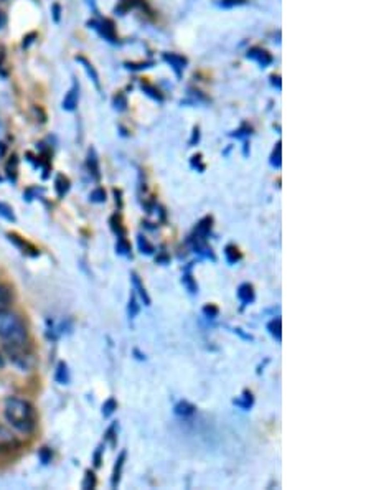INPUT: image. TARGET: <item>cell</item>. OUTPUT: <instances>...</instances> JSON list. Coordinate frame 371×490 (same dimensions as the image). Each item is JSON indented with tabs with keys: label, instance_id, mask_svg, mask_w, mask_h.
<instances>
[{
	"label": "cell",
	"instance_id": "1",
	"mask_svg": "<svg viewBox=\"0 0 371 490\" xmlns=\"http://www.w3.org/2000/svg\"><path fill=\"white\" fill-rule=\"evenodd\" d=\"M4 416L13 429L24 434H32L38 422L33 404L18 396H9L4 401Z\"/></svg>",
	"mask_w": 371,
	"mask_h": 490
},
{
	"label": "cell",
	"instance_id": "2",
	"mask_svg": "<svg viewBox=\"0 0 371 490\" xmlns=\"http://www.w3.org/2000/svg\"><path fill=\"white\" fill-rule=\"evenodd\" d=\"M27 333V327L17 314L0 309V338L12 344V347H20L25 344Z\"/></svg>",
	"mask_w": 371,
	"mask_h": 490
},
{
	"label": "cell",
	"instance_id": "3",
	"mask_svg": "<svg viewBox=\"0 0 371 490\" xmlns=\"http://www.w3.org/2000/svg\"><path fill=\"white\" fill-rule=\"evenodd\" d=\"M88 25L91 28H94L104 40H107L111 43H117L119 41V36H117V32H116V25H114L113 20H109V18L89 20Z\"/></svg>",
	"mask_w": 371,
	"mask_h": 490
},
{
	"label": "cell",
	"instance_id": "4",
	"mask_svg": "<svg viewBox=\"0 0 371 490\" xmlns=\"http://www.w3.org/2000/svg\"><path fill=\"white\" fill-rule=\"evenodd\" d=\"M211 226H213L211 217H205L203 220H200L197 228H195V233H193V236H191V240L195 243H205L208 235L211 233Z\"/></svg>",
	"mask_w": 371,
	"mask_h": 490
},
{
	"label": "cell",
	"instance_id": "5",
	"mask_svg": "<svg viewBox=\"0 0 371 490\" xmlns=\"http://www.w3.org/2000/svg\"><path fill=\"white\" fill-rule=\"evenodd\" d=\"M246 56L251 58V59H254V61H256L259 66H263V68L269 66V65L274 61V58H272V55L269 53V51L264 50V48H261V47H252V48H249Z\"/></svg>",
	"mask_w": 371,
	"mask_h": 490
},
{
	"label": "cell",
	"instance_id": "6",
	"mask_svg": "<svg viewBox=\"0 0 371 490\" xmlns=\"http://www.w3.org/2000/svg\"><path fill=\"white\" fill-rule=\"evenodd\" d=\"M163 59H165V61L172 66L173 71L177 73V76H180L182 71L187 68V65H188L187 58L178 55V53H163Z\"/></svg>",
	"mask_w": 371,
	"mask_h": 490
},
{
	"label": "cell",
	"instance_id": "7",
	"mask_svg": "<svg viewBox=\"0 0 371 490\" xmlns=\"http://www.w3.org/2000/svg\"><path fill=\"white\" fill-rule=\"evenodd\" d=\"M79 101V84L78 81H73V86L68 93H66L64 99H63V109L64 111H74L78 106Z\"/></svg>",
	"mask_w": 371,
	"mask_h": 490
},
{
	"label": "cell",
	"instance_id": "8",
	"mask_svg": "<svg viewBox=\"0 0 371 490\" xmlns=\"http://www.w3.org/2000/svg\"><path fill=\"white\" fill-rule=\"evenodd\" d=\"M86 165H88V170L89 174L93 175L94 180H99L101 178V168H99V159H98V154H96L94 148H89L88 151V159H86Z\"/></svg>",
	"mask_w": 371,
	"mask_h": 490
},
{
	"label": "cell",
	"instance_id": "9",
	"mask_svg": "<svg viewBox=\"0 0 371 490\" xmlns=\"http://www.w3.org/2000/svg\"><path fill=\"white\" fill-rule=\"evenodd\" d=\"M76 61H79L81 65H83V68L86 70V73H88V76L93 79V83L96 84V88H101V83H99V74H98V71H96V68L91 65V61H89L88 58H84L83 55H79V56H76Z\"/></svg>",
	"mask_w": 371,
	"mask_h": 490
},
{
	"label": "cell",
	"instance_id": "10",
	"mask_svg": "<svg viewBox=\"0 0 371 490\" xmlns=\"http://www.w3.org/2000/svg\"><path fill=\"white\" fill-rule=\"evenodd\" d=\"M254 289H252V286L251 284H248V282H244V284H241L239 287H237V299H239L241 302H243V306H248V304H251L252 301H254Z\"/></svg>",
	"mask_w": 371,
	"mask_h": 490
},
{
	"label": "cell",
	"instance_id": "11",
	"mask_svg": "<svg viewBox=\"0 0 371 490\" xmlns=\"http://www.w3.org/2000/svg\"><path fill=\"white\" fill-rule=\"evenodd\" d=\"M125 457H127V454H125V451H122L121 456H119L117 460H116L114 472H113V479H111V485H113V488H116V487L119 485V480H121V474H122V467H124V462H125Z\"/></svg>",
	"mask_w": 371,
	"mask_h": 490
},
{
	"label": "cell",
	"instance_id": "12",
	"mask_svg": "<svg viewBox=\"0 0 371 490\" xmlns=\"http://www.w3.org/2000/svg\"><path fill=\"white\" fill-rule=\"evenodd\" d=\"M130 279H132L134 287H136V291L139 292L140 297H142L144 304H145V306H150V297H148V294H147V291H145V287L142 286V281H140V278L137 276V272H130Z\"/></svg>",
	"mask_w": 371,
	"mask_h": 490
},
{
	"label": "cell",
	"instance_id": "13",
	"mask_svg": "<svg viewBox=\"0 0 371 490\" xmlns=\"http://www.w3.org/2000/svg\"><path fill=\"white\" fill-rule=\"evenodd\" d=\"M55 190H56V193H58V197L63 198L66 193H68V190H70V180H68V178L59 174V175L56 177V180H55Z\"/></svg>",
	"mask_w": 371,
	"mask_h": 490
},
{
	"label": "cell",
	"instance_id": "14",
	"mask_svg": "<svg viewBox=\"0 0 371 490\" xmlns=\"http://www.w3.org/2000/svg\"><path fill=\"white\" fill-rule=\"evenodd\" d=\"M267 330H269V333L277 342H280L282 340V318L277 317V318H274V321H271L269 324H267Z\"/></svg>",
	"mask_w": 371,
	"mask_h": 490
},
{
	"label": "cell",
	"instance_id": "15",
	"mask_svg": "<svg viewBox=\"0 0 371 490\" xmlns=\"http://www.w3.org/2000/svg\"><path fill=\"white\" fill-rule=\"evenodd\" d=\"M140 88H142V91L144 93H147L150 98H154L155 101H163V96H162V93L159 91L157 88H155L152 83H148V81H140Z\"/></svg>",
	"mask_w": 371,
	"mask_h": 490
},
{
	"label": "cell",
	"instance_id": "16",
	"mask_svg": "<svg viewBox=\"0 0 371 490\" xmlns=\"http://www.w3.org/2000/svg\"><path fill=\"white\" fill-rule=\"evenodd\" d=\"M12 301H13V294H12V291L7 286H4V284H0V309H5V307H9L10 304H12Z\"/></svg>",
	"mask_w": 371,
	"mask_h": 490
},
{
	"label": "cell",
	"instance_id": "17",
	"mask_svg": "<svg viewBox=\"0 0 371 490\" xmlns=\"http://www.w3.org/2000/svg\"><path fill=\"white\" fill-rule=\"evenodd\" d=\"M233 403H234L236 406H239L241 410H249V408L252 406V403H254V398H252V393H251V391H244L243 396L237 398V399H234Z\"/></svg>",
	"mask_w": 371,
	"mask_h": 490
},
{
	"label": "cell",
	"instance_id": "18",
	"mask_svg": "<svg viewBox=\"0 0 371 490\" xmlns=\"http://www.w3.org/2000/svg\"><path fill=\"white\" fill-rule=\"evenodd\" d=\"M225 256H226V261L229 264H236L241 259V252H239V249L234 246V244H228L226 249H225Z\"/></svg>",
	"mask_w": 371,
	"mask_h": 490
},
{
	"label": "cell",
	"instance_id": "19",
	"mask_svg": "<svg viewBox=\"0 0 371 490\" xmlns=\"http://www.w3.org/2000/svg\"><path fill=\"white\" fill-rule=\"evenodd\" d=\"M195 410H197V408L193 406L191 403H188V401H180V403L175 406V414H178V416H191L193 413H195Z\"/></svg>",
	"mask_w": 371,
	"mask_h": 490
},
{
	"label": "cell",
	"instance_id": "20",
	"mask_svg": "<svg viewBox=\"0 0 371 490\" xmlns=\"http://www.w3.org/2000/svg\"><path fill=\"white\" fill-rule=\"evenodd\" d=\"M111 228H113V231L116 233L117 238H125V228L122 226V221L119 215H113V217H111Z\"/></svg>",
	"mask_w": 371,
	"mask_h": 490
},
{
	"label": "cell",
	"instance_id": "21",
	"mask_svg": "<svg viewBox=\"0 0 371 490\" xmlns=\"http://www.w3.org/2000/svg\"><path fill=\"white\" fill-rule=\"evenodd\" d=\"M55 378H56V381L61 383V385H66L70 381V371H68V367H66V363H59Z\"/></svg>",
	"mask_w": 371,
	"mask_h": 490
},
{
	"label": "cell",
	"instance_id": "22",
	"mask_svg": "<svg viewBox=\"0 0 371 490\" xmlns=\"http://www.w3.org/2000/svg\"><path fill=\"white\" fill-rule=\"evenodd\" d=\"M17 172H18V160L13 155V157L9 160V163H7V175H9L12 182L17 180Z\"/></svg>",
	"mask_w": 371,
	"mask_h": 490
},
{
	"label": "cell",
	"instance_id": "23",
	"mask_svg": "<svg viewBox=\"0 0 371 490\" xmlns=\"http://www.w3.org/2000/svg\"><path fill=\"white\" fill-rule=\"evenodd\" d=\"M116 251L119 254H124V256H130V244L127 243L125 238H117V243H116Z\"/></svg>",
	"mask_w": 371,
	"mask_h": 490
},
{
	"label": "cell",
	"instance_id": "24",
	"mask_svg": "<svg viewBox=\"0 0 371 490\" xmlns=\"http://www.w3.org/2000/svg\"><path fill=\"white\" fill-rule=\"evenodd\" d=\"M137 244H139V249H140L142 254H152V252L155 251V248L147 241V238H144V236L137 238Z\"/></svg>",
	"mask_w": 371,
	"mask_h": 490
},
{
	"label": "cell",
	"instance_id": "25",
	"mask_svg": "<svg viewBox=\"0 0 371 490\" xmlns=\"http://www.w3.org/2000/svg\"><path fill=\"white\" fill-rule=\"evenodd\" d=\"M117 410V403H116V399L114 398H109L106 403L102 404V416L104 418H109L111 414H113L114 411Z\"/></svg>",
	"mask_w": 371,
	"mask_h": 490
},
{
	"label": "cell",
	"instance_id": "26",
	"mask_svg": "<svg viewBox=\"0 0 371 490\" xmlns=\"http://www.w3.org/2000/svg\"><path fill=\"white\" fill-rule=\"evenodd\" d=\"M89 198H91V202H94V203H104L106 202V191H104L102 188H96L91 191Z\"/></svg>",
	"mask_w": 371,
	"mask_h": 490
},
{
	"label": "cell",
	"instance_id": "27",
	"mask_svg": "<svg viewBox=\"0 0 371 490\" xmlns=\"http://www.w3.org/2000/svg\"><path fill=\"white\" fill-rule=\"evenodd\" d=\"M280 151H282L280 142H277V144H276V148H274V152H272V155H271V165L276 167V168H280Z\"/></svg>",
	"mask_w": 371,
	"mask_h": 490
},
{
	"label": "cell",
	"instance_id": "28",
	"mask_svg": "<svg viewBox=\"0 0 371 490\" xmlns=\"http://www.w3.org/2000/svg\"><path fill=\"white\" fill-rule=\"evenodd\" d=\"M127 314L130 318H134L137 314H139V304L136 301V295L130 294V299H129V307H127Z\"/></svg>",
	"mask_w": 371,
	"mask_h": 490
},
{
	"label": "cell",
	"instance_id": "29",
	"mask_svg": "<svg viewBox=\"0 0 371 490\" xmlns=\"http://www.w3.org/2000/svg\"><path fill=\"white\" fill-rule=\"evenodd\" d=\"M182 282L185 286H187V289L191 292V294H195V292H198V286H197V282L193 281V278L190 276V274H185L183 276V279H182Z\"/></svg>",
	"mask_w": 371,
	"mask_h": 490
},
{
	"label": "cell",
	"instance_id": "30",
	"mask_svg": "<svg viewBox=\"0 0 371 490\" xmlns=\"http://www.w3.org/2000/svg\"><path fill=\"white\" fill-rule=\"evenodd\" d=\"M0 215L5 218V220H9V221H15V215H13V210L9 206V205H5V203H2L0 202Z\"/></svg>",
	"mask_w": 371,
	"mask_h": 490
},
{
	"label": "cell",
	"instance_id": "31",
	"mask_svg": "<svg viewBox=\"0 0 371 490\" xmlns=\"http://www.w3.org/2000/svg\"><path fill=\"white\" fill-rule=\"evenodd\" d=\"M96 487V475L91 471H86L84 480H83V488H94Z\"/></svg>",
	"mask_w": 371,
	"mask_h": 490
},
{
	"label": "cell",
	"instance_id": "32",
	"mask_svg": "<svg viewBox=\"0 0 371 490\" xmlns=\"http://www.w3.org/2000/svg\"><path fill=\"white\" fill-rule=\"evenodd\" d=\"M125 106H127V99H125V96L122 93H117L114 96V108L119 109V111H125Z\"/></svg>",
	"mask_w": 371,
	"mask_h": 490
},
{
	"label": "cell",
	"instance_id": "33",
	"mask_svg": "<svg viewBox=\"0 0 371 490\" xmlns=\"http://www.w3.org/2000/svg\"><path fill=\"white\" fill-rule=\"evenodd\" d=\"M203 314L206 315V317H210V318H214V317H218V314H220V309L216 307V306H205L203 307Z\"/></svg>",
	"mask_w": 371,
	"mask_h": 490
},
{
	"label": "cell",
	"instance_id": "34",
	"mask_svg": "<svg viewBox=\"0 0 371 490\" xmlns=\"http://www.w3.org/2000/svg\"><path fill=\"white\" fill-rule=\"evenodd\" d=\"M154 65V61H140V63H125V66H127L129 70H145V68H150V66Z\"/></svg>",
	"mask_w": 371,
	"mask_h": 490
},
{
	"label": "cell",
	"instance_id": "35",
	"mask_svg": "<svg viewBox=\"0 0 371 490\" xmlns=\"http://www.w3.org/2000/svg\"><path fill=\"white\" fill-rule=\"evenodd\" d=\"M246 2H248V0H221L220 5H221V7H226V9H229V7L243 5V4H246Z\"/></svg>",
	"mask_w": 371,
	"mask_h": 490
},
{
	"label": "cell",
	"instance_id": "36",
	"mask_svg": "<svg viewBox=\"0 0 371 490\" xmlns=\"http://www.w3.org/2000/svg\"><path fill=\"white\" fill-rule=\"evenodd\" d=\"M234 137H243V136H251V127H248V124H243V127L239 131H236L234 134H231Z\"/></svg>",
	"mask_w": 371,
	"mask_h": 490
},
{
	"label": "cell",
	"instance_id": "37",
	"mask_svg": "<svg viewBox=\"0 0 371 490\" xmlns=\"http://www.w3.org/2000/svg\"><path fill=\"white\" fill-rule=\"evenodd\" d=\"M40 459L43 460V464H48L50 460H51V452H50L47 448H43V449L40 451Z\"/></svg>",
	"mask_w": 371,
	"mask_h": 490
},
{
	"label": "cell",
	"instance_id": "38",
	"mask_svg": "<svg viewBox=\"0 0 371 490\" xmlns=\"http://www.w3.org/2000/svg\"><path fill=\"white\" fill-rule=\"evenodd\" d=\"M51 12H53L55 22H59V15H61V7H59L58 4H53V7H51Z\"/></svg>",
	"mask_w": 371,
	"mask_h": 490
},
{
	"label": "cell",
	"instance_id": "39",
	"mask_svg": "<svg viewBox=\"0 0 371 490\" xmlns=\"http://www.w3.org/2000/svg\"><path fill=\"white\" fill-rule=\"evenodd\" d=\"M198 139H200V129L195 127V129H193V137L190 140V145H195V142H198Z\"/></svg>",
	"mask_w": 371,
	"mask_h": 490
},
{
	"label": "cell",
	"instance_id": "40",
	"mask_svg": "<svg viewBox=\"0 0 371 490\" xmlns=\"http://www.w3.org/2000/svg\"><path fill=\"white\" fill-rule=\"evenodd\" d=\"M200 159H202L200 155H195V157H193V160H191V165H193V167H198V170H205V165H200Z\"/></svg>",
	"mask_w": 371,
	"mask_h": 490
},
{
	"label": "cell",
	"instance_id": "41",
	"mask_svg": "<svg viewBox=\"0 0 371 490\" xmlns=\"http://www.w3.org/2000/svg\"><path fill=\"white\" fill-rule=\"evenodd\" d=\"M35 36H36V33H30L28 36H25V38H24V48H27V47H28V45H30V43H32V41H33L32 38H35Z\"/></svg>",
	"mask_w": 371,
	"mask_h": 490
},
{
	"label": "cell",
	"instance_id": "42",
	"mask_svg": "<svg viewBox=\"0 0 371 490\" xmlns=\"http://www.w3.org/2000/svg\"><path fill=\"white\" fill-rule=\"evenodd\" d=\"M4 61H5V53H4V48L0 47V71H2V66H4Z\"/></svg>",
	"mask_w": 371,
	"mask_h": 490
},
{
	"label": "cell",
	"instance_id": "43",
	"mask_svg": "<svg viewBox=\"0 0 371 490\" xmlns=\"http://www.w3.org/2000/svg\"><path fill=\"white\" fill-rule=\"evenodd\" d=\"M94 464L96 465H99L101 464V449L96 452V456H94Z\"/></svg>",
	"mask_w": 371,
	"mask_h": 490
},
{
	"label": "cell",
	"instance_id": "44",
	"mask_svg": "<svg viewBox=\"0 0 371 490\" xmlns=\"http://www.w3.org/2000/svg\"><path fill=\"white\" fill-rule=\"evenodd\" d=\"M5 22H7V18H5V13L0 10V28H2L4 25H5Z\"/></svg>",
	"mask_w": 371,
	"mask_h": 490
},
{
	"label": "cell",
	"instance_id": "45",
	"mask_svg": "<svg viewBox=\"0 0 371 490\" xmlns=\"http://www.w3.org/2000/svg\"><path fill=\"white\" fill-rule=\"evenodd\" d=\"M114 195H116V197H119V195H121V191H117V190H116V191H114ZM117 202H119V206L122 205V203H121V198H116V203H117Z\"/></svg>",
	"mask_w": 371,
	"mask_h": 490
},
{
	"label": "cell",
	"instance_id": "46",
	"mask_svg": "<svg viewBox=\"0 0 371 490\" xmlns=\"http://www.w3.org/2000/svg\"><path fill=\"white\" fill-rule=\"evenodd\" d=\"M4 365H5V361H4V356L0 355V368H4Z\"/></svg>",
	"mask_w": 371,
	"mask_h": 490
}]
</instances>
